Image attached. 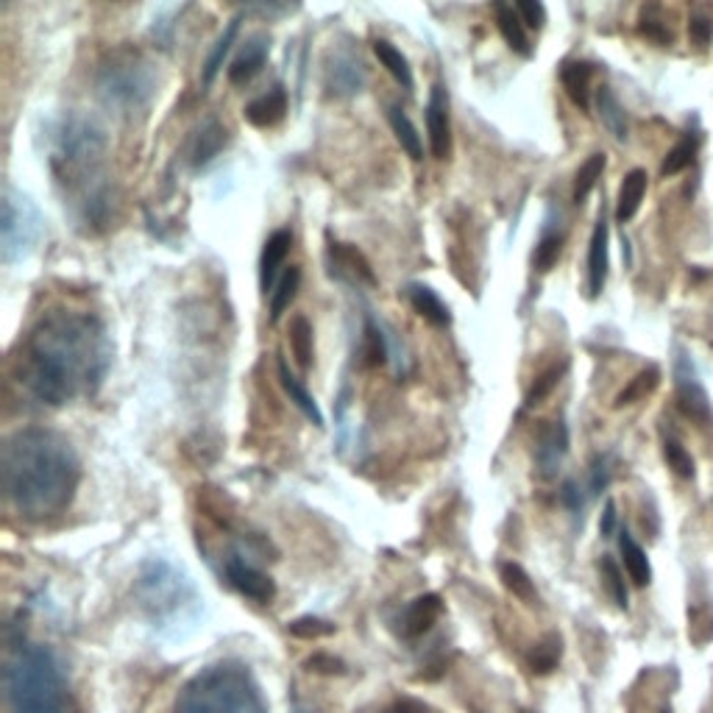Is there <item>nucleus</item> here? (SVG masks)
I'll use <instances>...</instances> for the list:
<instances>
[{
  "instance_id": "nucleus-1",
  "label": "nucleus",
  "mask_w": 713,
  "mask_h": 713,
  "mask_svg": "<svg viewBox=\"0 0 713 713\" xmlns=\"http://www.w3.org/2000/svg\"><path fill=\"white\" fill-rule=\"evenodd\" d=\"M14 366L31 399L62 407L100 388L112 366V343L98 315L60 307L31 326Z\"/></svg>"
},
{
  "instance_id": "nucleus-2",
  "label": "nucleus",
  "mask_w": 713,
  "mask_h": 713,
  "mask_svg": "<svg viewBox=\"0 0 713 713\" xmlns=\"http://www.w3.org/2000/svg\"><path fill=\"white\" fill-rule=\"evenodd\" d=\"M82 461L62 432L25 426L7 437L0 452V485L9 505L29 521L62 516L76 499Z\"/></svg>"
},
{
  "instance_id": "nucleus-3",
  "label": "nucleus",
  "mask_w": 713,
  "mask_h": 713,
  "mask_svg": "<svg viewBox=\"0 0 713 713\" xmlns=\"http://www.w3.org/2000/svg\"><path fill=\"white\" fill-rule=\"evenodd\" d=\"M3 689L12 713H76L60 658L40 644L14 652L3 674Z\"/></svg>"
},
{
  "instance_id": "nucleus-4",
  "label": "nucleus",
  "mask_w": 713,
  "mask_h": 713,
  "mask_svg": "<svg viewBox=\"0 0 713 713\" xmlns=\"http://www.w3.org/2000/svg\"><path fill=\"white\" fill-rule=\"evenodd\" d=\"M107 131L95 118H87L82 112H71L62 118L60 129L54 131V154H51V168L54 176L62 184L82 193L76 201L78 209L87 207L89 201L104 195L109 187L107 182H93L98 173L100 160L107 154Z\"/></svg>"
},
{
  "instance_id": "nucleus-5",
  "label": "nucleus",
  "mask_w": 713,
  "mask_h": 713,
  "mask_svg": "<svg viewBox=\"0 0 713 713\" xmlns=\"http://www.w3.org/2000/svg\"><path fill=\"white\" fill-rule=\"evenodd\" d=\"M173 713H268V705L248 667L220 660L182 685Z\"/></svg>"
},
{
  "instance_id": "nucleus-6",
  "label": "nucleus",
  "mask_w": 713,
  "mask_h": 713,
  "mask_svg": "<svg viewBox=\"0 0 713 713\" xmlns=\"http://www.w3.org/2000/svg\"><path fill=\"white\" fill-rule=\"evenodd\" d=\"M154 93V71L134 51H115L95 71V95L104 107L118 115L142 112Z\"/></svg>"
},
{
  "instance_id": "nucleus-7",
  "label": "nucleus",
  "mask_w": 713,
  "mask_h": 713,
  "mask_svg": "<svg viewBox=\"0 0 713 713\" xmlns=\"http://www.w3.org/2000/svg\"><path fill=\"white\" fill-rule=\"evenodd\" d=\"M42 235V218L25 195L7 190L3 195V215H0V240H3V262L23 260L34 251Z\"/></svg>"
},
{
  "instance_id": "nucleus-8",
  "label": "nucleus",
  "mask_w": 713,
  "mask_h": 713,
  "mask_svg": "<svg viewBox=\"0 0 713 713\" xmlns=\"http://www.w3.org/2000/svg\"><path fill=\"white\" fill-rule=\"evenodd\" d=\"M137 596H140L142 607H145L151 616H165L176 614L182 602L187 596H193V588H190L187 580L165 563V560H151L145 563L140 572V580H137Z\"/></svg>"
},
{
  "instance_id": "nucleus-9",
  "label": "nucleus",
  "mask_w": 713,
  "mask_h": 713,
  "mask_svg": "<svg viewBox=\"0 0 713 713\" xmlns=\"http://www.w3.org/2000/svg\"><path fill=\"white\" fill-rule=\"evenodd\" d=\"M674 399H678V410L691 424H713V407L707 399V390L696 379V368L685 352H678V360H674Z\"/></svg>"
},
{
  "instance_id": "nucleus-10",
  "label": "nucleus",
  "mask_w": 713,
  "mask_h": 713,
  "mask_svg": "<svg viewBox=\"0 0 713 713\" xmlns=\"http://www.w3.org/2000/svg\"><path fill=\"white\" fill-rule=\"evenodd\" d=\"M224 569L231 588L246 596V599L257 602V605H271V602L277 599V583H273L271 574H266L262 569L248 563L240 554H231Z\"/></svg>"
},
{
  "instance_id": "nucleus-11",
  "label": "nucleus",
  "mask_w": 713,
  "mask_h": 713,
  "mask_svg": "<svg viewBox=\"0 0 713 713\" xmlns=\"http://www.w3.org/2000/svg\"><path fill=\"white\" fill-rule=\"evenodd\" d=\"M426 134H430V151L435 160L452 156V118H449V95L443 84H432L430 100H426Z\"/></svg>"
},
{
  "instance_id": "nucleus-12",
  "label": "nucleus",
  "mask_w": 713,
  "mask_h": 713,
  "mask_svg": "<svg viewBox=\"0 0 713 713\" xmlns=\"http://www.w3.org/2000/svg\"><path fill=\"white\" fill-rule=\"evenodd\" d=\"M569 454V426L563 419L547 421L536 437V466L541 477H554Z\"/></svg>"
},
{
  "instance_id": "nucleus-13",
  "label": "nucleus",
  "mask_w": 713,
  "mask_h": 713,
  "mask_svg": "<svg viewBox=\"0 0 713 713\" xmlns=\"http://www.w3.org/2000/svg\"><path fill=\"white\" fill-rule=\"evenodd\" d=\"M366 87V65L352 51H335L326 62V89L335 98H348Z\"/></svg>"
},
{
  "instance_id": "nucleus-14",
  "label": "nucleus",
  "mask_w": 713,
  "mask_h": 713,
  "mask_svg": "<svg viewBox=\"0 0 713 713\" xmlns=\"http://www.w3.org/2000/svg\"><path fill=\"white\" fill-rule=\"evenodd\" d=\"M229 142H231V131L226 129V123H220L218 118H207L198 129L193 131V137H190V145H187L190 165H193L195 171L207 168L209 162H213L226 145H229Z\"/></svg>"
},
{
  "instance_id": "nucleus-15",
  "label": "nucleus",
  "mask_w": 713,
  "mask_h": 713,
  "mask_svg": "<svg viewBox=\"0 0 713 713\" xmlns=\"http://www.w3.org/2000/svg\"><path fill=\"white\" fill-rule=\"evenodd\" d=\"M330 266L332 271L341 279L352 284H366V288H377V273H374V266L368 262L366 253L360 251L352 242H330Z\"/></svg>"
},
{
  "instance_id": "nucleus-16",
  "label": "nucleus",
  "mask_w": 713,
  "mask_h": 713,
  "mask_svg": "<svg viewBox=\"0 0 713 713\" xmlns=\"http://www.w3.org/2000/svg\"><path fill=\"white\" fill-rule=\"evenodd\" d=\"M268 56H271V36L268 34L248 36L246 45L240 47V54H237L235 62L229 65V82L235 84V87H246V84H251L253 78L262 73Z\"/></svg>"
},
{
  "instance_id": "nucleus-17",
  "label": "nucleus",
  "mask_w": 713,
  "mask_h": 713,
  "mask_svg": "<svg viewBox=\"0 0 713 713\" xmlns=\"http://www.w3.org/2000/svg\"><path fill=\"white\" fill-rule=\"evenodd\" d=\"M607 271H611V229H607L605 213L596 220L588 242V295L599 299L605 290Z\"/></svg>"
},
{
  "instance_id": "nucleus-18",
  "label": "nucleus",
  "mask_w": 713,
  "mask_h": 713,
  "mask_svg": "<svg viewBox=\"0 0 713 713\" xmlns=\"http://www.w3.org/2000/svg\"><path fill=\"white\" fill-rule=\"evenodd\" d=\"M246 123H251L253 129H273L288 118V89L282 84L271 87L268 93H262L260 98L248 100L242 109Z\"/></svg>"
},
{
  "instance_id": "nucleus-19",
  "label": "nucleus",
  "mask_w": 713,
  "mask_h": 713,
  "mask_svg": "<svg viewBox=\"0 0 713 713\" xmlns=\"http://www.w3.org/2000/svg\"><path fill=\"white\" fill-rule=\"evenodd\" d=\"M290 248H293V231L290 229H277L271 237L266 240L260 253V288L262 293L268 295V290L273 293L279 282V271H282L284 260H288Z\"/></svg>"
},
{
  "instance_id": "nucleus-20",
  "label": "nucleus",
  "mask_w": 713,
  "mask_h": 713,
  "mask_svg": "<svg viewBox=\"0 0 713 713\" xmlns=\"http://www.w3.org/2000/svg\"><path fill=\"white\" fill-rule=\"evenodd\" d=\"M443 616V599L437 594H421L407 605L404 616H401V630L407 638H421L437 625Z\"/></svg>"
},
{
  "instance_id": "nucleus-21",
  "label": "nucleus",
  "mask_w": 713,
  "mask_h": 713,
  "mask_svg": "<svg viewBox=\"0 0 713 713\" xmlns=\"http://www.w3.org/2000/svg\"><path fill=\"white\" fill-rule=\"evenodd\" d=\"M494 18H496V29H499L501 40L507 42V47H510L514 54H519L521 60H530L532 42L530 36H527V25L521 23L516 7H510V3H496Z\"/></svg>"
},
{
  "instance_id": "nucleus-22",
  "label": "nucleus",
  "mask_w": 713,
  "mask_h": 713,
  "mask_svg": "<svg viewBox=\"0 0 713 713\" xmlns=\"http://www.w3.org/2000/svg\"><path fill=\"white\" fill-rule=\"evenodd\" d=\"M404 293H407V301H410V307H413L415 313L426 321V324L437 326V330H443V326L452 324V313H449L446 301H443L441 295L430 288V284L413 282L410 288L404 290Z\"/></svg>"
},
{
  "instance_id": "nucleus-23",
  "label": "nucleus",
  "mask_w": 713,
  "mask_h": 713,
  "mask_svg": "<svg viewBox=\"0 0 713 713\" xmlns=\"http://www.w3.org/2000/svg\"><path fill=\"white\" fill-rule=\"evenodd\" d=\"M591 78H594V65L591 62L572 60L563 62V67H560V84H563L574 107H580L583 112L591 109Z\"/></svg>"
},
{
  "instance_id": "nucleus-24",
  "label": "nucleus",
  "mask_w": 713,
  "mask_h": 713,
  "mask_svg": "<svg viewBox=\"0 0 713 713\" xmlns=\"http://www.w3.org/2000/svg\"><path fill=\"white\" fill-rule=\"evenodd\" d=\"M277 368H279V385H282V390L288 393V399L299 407V413L304 415V419L313 421L318 430H324V413H321V407H318V401L313 399V393H310V390L304 388V382H301V379L290 371L288 363L279 360Z\"/></svg>"
},
{
  "instance_id": "nucleus-25",
  "label": "nucleus",
  "mask_w": 713,
  "mask_h": 713,
  "mask_svg": "<svg viewBox=\"0 0 713 713\" xmlns=\"http://www.w3.org/2000/svg\"><path fill=\"white\" fill-rule=\"evenodd\" d=\"M596 115H599L602 126H605L616 140H627V134H630V120H627L625 107H622V100L616 98V93L611 87L596 89Z\"/></svg>"
},
{
  "instance_id": "nucleus-26",
  "label": "nucleus",
  "mask_w": 713,
  "mask_h": 713,
  "mask_svg": "<svg viewBox=\"0 0 713 713\" xmlns=\"http://www.w3.org/2000/svg\"><path fill=\"white\" fill-rule=\"evenodd\" d=\"M619 552L633 585H636V588H647V585L652 583V566H649V558L641 543L630 536V530L619 532Z\"/></svg>"
},
{
  "instance_id": "nucleus-27",
  "label": "nucleus",
  "mask_w": 713,
  "mask_h": 713,
  "mask_svg": "<svg viewBox=\"0 0 713 713\" xmlns=\"http://www.w3.org/2000/svg\"><path fill=\"white\" fill-rule=\"evenodd\" d=\"M288 341H290V352H293L295 366H299L301 371H310L315 363V332L307 315H295V318L290 321Z\"/></svg>"
},
{
  "instance_id": "nucleus-28",
  "label": "nucleus",
  "mask_w": 713,
  "mask_h": 713,
  "mask_svg": "<svg viewBox=\"0 0 713 713\" xmlns=\"http://www.w3.org/2000/svg\"><path fill=\"white\" fill-rule=\"evenodd\" d=\"M647 195V171L636 168L625 176L619 187V201H616V220L627 224L630 218H636V213L641 209V201Z\"/></svg>"
},
{
  "instance_id": "nucleus-29",
  "label": "nucleus",
  "mask_w": 713,
  "mask_h": 713,
  "mask_svg": "<svg viewBox=\"0 0 713 713\" xmlns=\"http://www.w3.org/2000/svg\"><path fill=\"white\" fill-rule=\"evenodd\" d=\"M374 54H377L379 65H382L385 71H388L390 76H393L396 82H399L401 87L407 89V93H413V87H415L413 67H410V62H407V56L401 54V51L393 45V42L377 40V42H374Z\"/></svg>"
},
{
  "instance_id": "nucleus-30",
  "label": "nucleus",
  "mask_w": 713,
  "mask_h": 713,
  "mask_svg": "<svg viewBox=\"0 0 713 713\" xmlns=\"http://www.w3.org/2000/svg\"><path fill=\"white\" fill-rule=\"evenodd\" d=\"M388 120H390V129H393L396 140H399L401 151H404V154L410 156L413 162L424 160V142H421L419 129H415L413 120L407 118L404 109L390 107L388 109Z\"/></svg>"
},
{
  "instance_id": "nucleus-31",
  "label": "nucleus",
  "mask_w": 713,
  "mask_h": 713,
  "mask_svg": "<svg viewBox=\"0 0 713 713\" xmlns=\"http://www.w3.org/2000/svg\"><path fill=\"white\" fill-rule=\"evenodd\" d=\"M240 23H242V14H235V18L229 20V25L224 29V34L218 36V42H215V47L209 51L207 62H204V87H213V82L218 78L220 67H224L226 56H229L231 45L237 42V34H240Z\"/></svg>"
},
{
  "instance_id": "nucleus-32",
  "label": "nucleus",
  "mask_w": 713,
  "mask_h": 713,
  "mask_svg": "<svg viewBox=\"0 0 713 713\" xmlns=\"http://www.w3.org/2000/svg\"><path fill=\"white\" fill-rule=\"evenodd\" d=\"M700 142H702V131L700 129H689L683 137H680L678 145L672 148L667 154V160H663V165H660V176H678V173H683L685 168L694 162L696 151H700Z\"/></svg>"
},
{
  "instance_id": "nucleus-33",
  "label": "nucleus",
  "mask_w": 713,
  "mask_h": 713,
  "mask_svg": "<svg viewBox=\"0 0 713 713\" xmlns=\"http://www.w3.org/2000/svg\"><path fill=\"white\" fill-rule=\"evenodd\" d=\"M499 580H501V585H505V588L510 591L516 599L525 602V605H538V599H541L530 574H527L519 563H514V560H505V563H499Z\"/></svg>"
},
{
  "instance_id": "nucleus-34",
  "label": "nucleus",
  "mask_w": 713,
  "mask_h": 713,
  "mask_svg": "<svg viewBox=\"0 0 713 713\" xmlns=\"http://www.w3.org/2000/svg\"><path fill=\"white\" fill-rule=\"evenodd\" d=\"M660 385V368L658 366H647L641 368V371L636 374V377L630 379V382L625 385V388L619 390V396H616L614 407H630L636 404V401L647 399V396L655 393V388Z\"/></svg>"
},
{
  "instance_id": "nucleus-35",
  "label": "nucleus",
  "mask_w": 713,
  "mask_h": 713,
  "mask_svg": "<svg viewBox=\"0 0 713 713\" xmlns=\"http://www.w3.org/2000/svg\"><path fill=\"white\" fill-rule=\"evenodd\" d=\"M560 658H563V638L554 636V633H549L547 638H541V641L530 649V655H527V663H530V672L549 674L558 669Z\"/></svg>"
},
{
  "instance_id": "nucleus-36",
  "label": "nucleus",
  "mask_w": 713,
  "mask_h": 713,
  "mask_svg": "<svg viewBox=\"0 0 713 713\" xmlns=\"http://www.w3.org/2000/svg\"><path fill=\"white\" fill-rule=\"evenodd\" d=\"M605 165H607V156L602 154V151H596V154H591L588 160L577 168V173H574V187H572L574 204H583V201L588 198L591 190L599 184L602 173H605Z\"/></svg>"
},
{
  "instance_id": "nucleus-37",
  "label": "nucleus",
  "mask_w": 713,
  "mask_h": 713,
  "mask_svg": "<svg viewBox=\"0 0 713 713\" xmlns=\"http://www.w3.org/2000/svg\"><path fill=\"white\" fill-rule=\"evenodd\" d=\"M299 288H301V268L290 266L288 271L279 277L277 288H273L271 293V324H277V321L288 313V307L293 304L295 295H299Z\"/></svg>"
},
{
  "instance_id": "nucleus-38",
  "label": "nucleus",
  "mask_w": 713,
  "mask_h": 713,
  "mask_svg": "<svg viewBox=\"0 0 713 713\" xmlns=\"http://www.w3.org/2000/svg\"><path fill=\"white\" fill-rule=\"evenodd\" d=\"M599 577H602V585H605L607 596H611V599L616 602V607H619V611H627V607H630V594H627V585H625V577H622V569L616 566V560L611 558V554H602Z\"/></svg>"
},
{
  "instance_id": "nucleus-39",
  "label": "nucleus",
  "mask_w": 713,
  "mask_h": 713,
  "mask_svg": "<svg viewBox=\"0 0 713 713\" xmlns=\"http://www.w3.org/2000/svg\"><path fill=\"white\" fill-rule=\"evenodd\" d=\"M563 242H566V235H563V229H552V226H547V229L541 231V240H538L536 246V268L541 273H549L554 266H558L560 253H563Z\"/></svg>"
},
{
  "instance_id": "nucleus-40",
  "label": "nucleus",
  "mask_w": 713,
  "mask_h": 713,
  "mask_svg": "<svg viewBox=\"0 0 713 713\" xmlns=\"http://www.w3.org/2000/svg\"><path fill=\"white\" fill-rule=\"evenodd\" d=\"M388 343H385L382 330H379L377 321L368 315L366 318V330H363V363L368 368H379L388 363Z\"/></svg>"
},
{
  "instance_id": "nucleus-41",
  "label": "nucleus",
  "mask_w": 713,
  "mask_h": 713,
  "mask_svg": "<svg viewBox=\"0 0 713 713\" xmlns=\"http://www.w3.org/2000/svg\"><path fill=\"white\" fill-rule=\"evenodd\" d=\"M663 457H667V463H669V468H672L674 477L694 479V474H696L694 457H691L689 449L683 446V441H678V437H672V435H663Z\"/></svg>"
},
{
  "instance_id": "nucleus-42",
  "label": "nucleus",
  "mask_w": 713,
  "mask_h": 713,
  "mask_svg": "<svg viewBox=\"0 0 713 713\" xmlns=\"http://www.w3.org/2000/svg\"><path fill=\"white\" fill-rule=\"evenodd\" d=\"M288 633L301 641H321V638L335 636L337 625H332L330 619H321V616H299V619L288 622Z\"/></svg>"
},
{
  "instance_id": "nucleus-43",
  "label": "nucleus",
  "mask_w": 713,
  "mask_h": 713,
  "mask_svg": "<svg viewBox=\"0 0 713 713\" xmlns=\"http://www.w3.org/2000/svg\"><path fill=\"white\" fill-rule=\"evenodd\" d=\"M569 371V363L563 360V363H554V366H549L547 371H541L536 377V382H532V388L527 390V396H525V407H536V404H541L543 399H547L549 393H552L554 388H558L560 385V379H563V374Z\"/></svg>"
},
{
  "instance_id": "nucleus-44",
  "label": "nucleus",
  "mask_w": 713,
  "mask_h": 713,
  "mask_svg": "<svg viewBox=\"0 0 713 713\" xmlns=\"http://www.w3.org/2000/svg\"><path fill=\"white\" fill-rule=\"evenodd\" d=\"M614 479V461H611V454H596L594 461L588 466V496H599L602 490H607Z\"/></svg>"
},
{
  "instance_id": "nucleus-45",
  "label": "nucleus",
  "mask_w": 713,
  "mask_h": 713,
  "mask_svg": "<svg viewBox=\"0 0 713 713\" xmlns=\"http://www.w3.org/2000/svg\"><path fill=\"white\" fill-rule=\"evenodd\" d=\"M689 40L696 51H707L713 42V18L705 12H694L689 20Z\"/></svg>"
},
{
  "instance_id": "nucleus-46",
  "label": "nucleus",
  "mask_w": 713,
  "mask_h": 713,
  "mask_svg": "<svg viewBox=\"0 0 713 713\" xmlns=\"http://www.w3.org/2000/svg\"><path fill=\"white\" fill-rule=\"evenodd\" d=\"M638 31H641V34L647 36V40L658 42V45H672V42H674L672 29H669V25L663 23V20L649 18L647 9H644L641 18H638Z\"/></svg>"
},
{
  "instance_id": "nucleus-47",
  "label": "nucleus",
  "mask_w": 713,
  "mask_h": 713,
  "mask_svg": "<svg viewBox=\"0 0 713 713\" xmlns=\"http://www.w3.org/2000/svg\"><path fill=\"white\" fill-rule=\"evenodd\" d=\"M516 12H519L521 23L532 31H541L547 25V7L541 0H519L516 3Z\"/></svg>"
},
{
  "instance_id": "nucleus-48",
  "label": "nucleus",
  "mask_w": 713,
  "mask_h": 713,
  "mask_svg": "<svg viewBox=\"0 0 713 713\" xmlns=\"http://www.w3.org/2000/svg\"><path fill=\"white\" fill-rule=\"evenodd\" d=\"M304 667L315 674H326V678L346 674V663H343L341 658H335V655H326V652H318V655H313V658H307V663H304Z\"/></svg>"
},
{
  "instance_id": "nucleus-49",
  "label": "nucleus",
  "mask_w": 713,
  "mask_h": 713,
  "mask_svg": "<svg viewBox=\"0 0 713 713\" xmlns=\"http://www.w3.org/2000/svg\"><path fill=\"white\" fill-rule=\"evenodd\" d=\"M560 501L572 510V514H580L585 507V496L583 490H580L577 479H566V483L560 485Z\"/></svg>"
},
{
  "instance_id": "nucleus-50",
  "label": "nucleus",
  "mask_w": 713,
  "mask_h": 713,
  "mask_svg": "<svg viewBox=\"0 0 713 713\" xmlns=\"http://www.w3.org/2000/svg\"><path fill=\"white\" fill-rule=\"evenodd\" d=\"M616 527H619V507H616L614 499H607L605 510H602V519H599L602 538H614Z\"/></svg>"
},
{
  "instance_id": "nucleus-51",
  "label": "nucleus",
  "mask_w": 713,
  "mask_h": 713,
  "mask_svg": "<svg viewBox=\"0 0 713 713\" xmlns=\"http://www.w3.org/2000/svg\"><path fill=\"white\" fill-rule=\"evenodd\" d=\"M385 713H430V705H424L421 700H413V696H401L393 705L385 707Z\"/></svg>"
},
{
  "instance_id": "nucleus-52",
  "label": "nucleus",
  "mask_w": 713,
  "mask_h": 713,
  "mask_svg": "<svg viewBox=\"0 0 713 713\" xmlns=\"http://www.w3.org/2000/svg\"><path fill=\"white\" fill-rule=\"evenodd\" d=\"M663 713H669V711H663Z\"/></svg>"
},
{
  "instance_id": "nucleus-53",
  "label": "nucleus",
  "mask_w": 713,
  "mask_h": 713,
  "mask_svg": "<svg viewBox=\"0 0 713 713\" xmlns=\"http://www.w3.org/2000/svg\"><path fill=\"white\" fill-rule=\"evenodd\" d=\"M299 713H301V711H299Z\"/></svg>"
}]
</instances>
